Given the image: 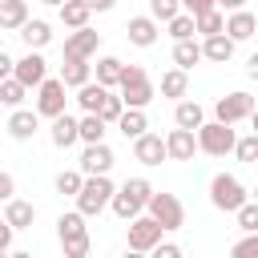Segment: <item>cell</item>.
Returning a JSON list of instances; mask_svg holds the SVG:
<instances>
[{
  "label": "cell",
  "mask_w": 258,
  "mask_h": 258,
  "mask_svg": "<svg viewBox=\"0 0 258 258\" xmlns=\"http://www.w3.org/2000/svg\"><path fill=\"white\" fill-rule=\"evenodd\" d=\"M113 177L109 173H85V181H81V189H77V210L85 214V218H101L105 210H109V202H113Z\"/></svg>",
  "instance_id": "1"
},
{
  "label": "cell",
  "mask_w": 258,
  "mask_h": 258,
  "mask_svg": "<svg viewBox=\"0 0 258 258\" xmlns=\"http://www.w3.org/2000/svg\"><path fill=\"white\" fill-rule=\"evenodd\" d=\"M56 242H60V250H64V258H85L89 254V218L81 214V210H64L60 218H56Z\"/></svg>",
  "instance_id": "2"
},
{
  "label": "cell",
  "mask_w": 258,
  "mask_h": 258,
  "mask_svg": "<svg viewBox=\"0 0 258 258\" xmlns=\"http://www.w3.org/2000/svg\"><path fill=\"white\" fill-rule=\"evenodd\" d=\"M117 93L129 109H145L153 97H157V81L141 69V64H125L121 69V81H117Z\"/></svg>",
  "instance_id": "3"
},
{
  "label": "cell",
  "mask_w": 258,
  "mask_h": 258,
  "mask_svg": "<svg viewBox=\"0 0 258 258\" xmlns=\"http://www.w3.org/2000/svg\"><path fill=\"white\" fill-rule=\"evenodd\" d=\"M149 194H153V185H149L145 177H129L125 185H117V189H113V202H109V210H113L121 222H129V218H137V214L145 210Z\"/></svg>",
  "instance_id": "4"
},
{
  "label": "cell",
  "mask_w": 258,
  "mask_h": 258,
  "mask_svg": "<svg viewBox=\"0 0 258 258\" xmlns=\"http://www.w3.org/2000/svg\"><path fill=\"white\" fill-rule=\"evenodd\" d=\"M198 153H210V157H226V153H234V141H238V133H234V125H226V121H202L198 129Z\"/></svg>",
  "instance_id": "5"
},
{
  "label": "cell",
  "mask_w": 258,
  "mask_h": 258,
  "mask_svg": "<svg viewBox=\"0 0 258 258\" xmlns=\"http://www.w3.org/2000/svg\"><path fill=\"white\" fill-rule=\"evenodd\" d=\"M246 198H250V189L242 185V177H234V173H214V177H210V206H214V210L234 214Z\"/></svg>",
  "instance_id": "6"
},
{
  "label": "cell",
  "mask_w": 258,
  "mask_h": 258,
  "mask_svg": "<svg viewBox=\"0 0 258 258\" xmlns=\"http://www.w3.org/2000/svg\"><path fill=\"white\" fill-rule=\"evenodd\" d=\"M165 238V226L153 218V214H137V218H129V230H125V246L133 250V254H149L157 242Z\"/></svg>",
  "instance_id": "7"
},
{
  "label": "cell",
  "mask_w": 258,
  "mask_h": 258,
  "mask_svg": "<svg viewBox=\"0 0 258 258\" xmlns=\"http://www.w3.org/2000/svg\"><path fill=\"white\" fill-rule=\"evenodd\" d=\"M145 214H153V218L165 226V234H173V230L185 226V206H181V198H177V194H165V189H153V194H149Z\"/></svg>",
  "instance_id": "8"
},
{
  "label": "cell",
  "mask_w": 258,
  "mask_h": 258,
  "mask_svg": "<svg viewBox=\"0 0 258 258\" xmlns=\"http://www.w3.org/2000/svg\"><path fill=\"white\" fill-rule=\"evenodd\" d=\"M32 93H36V105H32V109H36L40 117H48V121L69 109V85H64L60 77H44Z\"/></svg>",
  "instance_id": "9"
},
{
  "label": "cell",
  "mask_w": 258,
  "mask_h": 258,
  "mask_svg": "<svg viewBox=\"0 0 258 258\" xmlns=\"http://www.w3.org/2000/svg\"><path fill=\"white\" fill-rule=\"evenodd\" d=\"M250 113H254V97H250L246 89H234V93H226V97L214 101V117L226 121V125H238V121H246Z\"/></svg>",
  "instance_id": "10"
},
{
  "label": "cell",
  "mask_w": 258,
  "mask_h": 258,
  "mask_svg": "<svg viewBox=\"0 0 258 258\" xmlns=\"http://www.w3.org/2000/svg\"><path fill=\"white\" fill-rule=\"evenodd\" d=\"M12 77L20 81V85H28V89H36L44 77H48V60L40 56V48H28L16 64H12Z\"/></svg>",
  "instance_id": "11"
},
{
  "label": "cell",
  "mask_w": 258,
  "mask_h": 258,
  "mask_svg": "<svg viewBox=\"0 0 258 258\" xmlns=\"http://www.w3.org/2000/svg\"><path fill=\"white\" fill-rule=\"evenodd\" d=\"M97 48H101V32L97 28H69V36H64V56H85V60H93L97 56Z\"/></svg>",
  "instance_id": "12"
},
{
  "label": "cell",
  "mask_w": 258,
  "mask_h": 258,
  "mask_svg": "<svg viewBox=\"0 0 258 258\" xmlns=\"http://www.w3.org/2000/svg\"><path fill=\"white\" fill-rule=\"evenodd\" d=\"M133 161H141V165H161V161H169V153H165V137L161 133H141V137H133Z\"/></svg>",
  "instance_id": "13"
},
{
  "label": "cell",
  "mask_w": 258,
  "mask_h": 258,
  "mask_svg": "<svg viewBox=\"0 0 258 258\" xmlns=\"http://www.w3.org/2000/svg\"><path fill=\"white\" fill-rule=\"evenodd\" d=\"M113 149L105 145V141H89L85 149H81V157H77V169L81 173H109L113 169Z\"/></svg>",
  "instance_id": "14"
},
{
  "label": "cell",
  "mask_w": 258,
  "mask_h": 258,
  "mask_svg": "<svg viewBox=\"0 0 258 258\" xmlns=\"http://www.w3.org/2000/svg\"><path fill=\"white\" fill-rule=\"evenodd\" d=\"M165 153H169V161H194V153H198V133L173 125V129L165 133Z\"/></svg>",
  "instance_id": "15"
},
{
  "label": "cell",
  "mask_w": 258,
  "mask_h": 258,
  "mask_svg": "<svg viewBox=\"0 0 258 258\" xmlns=\"http://www.w3.org/2000/svg\"><path fill=\"white\" fill-rule=\"evenodd\" d=\"M125 36H129V44H137V48H153V44L161 40V24H157L153 16H129Z\"/></svg>",
  "instance_id": "16"
},
{
  "label": "cell",
  "mask_w": 258,
  "mask_h": 258,
  "mask_svg": "<svg viewBox=\"0 0 258 258\" xmlns=\"http://www.w3.org/2000/svg\"><path fill=\"white\" fill-rule=\"evenodd\" d=\"M4 129H8V137H12V141H32V137H36V129H40V113L20 105V109H12V117H8V125H4Z\"/></svg>",
  "instance_id": "17"
},
{
  "label": "cell",
  "mask_w": 258,
  "mask_h": 258,
  "mask_svg": "<svg viewBox=\"0 0 258 258\" xmlns=\"http://www.w3.org/2000/svg\"><path fill=\"white\" fill-rule=\"evenodd\" d=\"M254 32H258V16H254L250 8H234V12H226V36H230L234 44L250 40Z\"/></svg>",
  "instance_id": "18"
},
{
  "label": "cell",
  "mask_w": 258,
  "mask_h": 258,
  "mask_svg": "<svg viewBox=\"0 0 258 258\" xmlns=\"http://www.w3.org/2000/svg\"><path fill=\"white\" fill-rule=\"evenodd\" d=\"M234 40L226 36V32H210V36H202V60H214V64H230L234 60Z\"/></svg>",
  "instance_id": "19"
},
{
  "label": "cell",
  "mask_w": 258,
  "mask_h": 258,
  "mask_svg": "<svg viewBox=\"0 0 258 258\" xmlns=\"http://www.w3.org/2000/svg\"><path fill=\"white\" fill-rule=\"evenodd\" d=\"M48 141L56 145V149H73L81 137H77V117L64 109V113H56L52 117V125H48Z\"/></svg>",
  "instance_id": "20"
},
{
  "label": "cell",
  "mask_w": 258,
  "mask_h": 258,
  "mask_svg": "<svg viewBox=\"0 0 258 258\" xmlns=\"http://www.w3.org/2000/svg\"><path fill=\"white\" fill-rule=\"evenodd\" d=\"M4 222L20 234V230H32V222H36V206L32 202H24V198H8L4 202Z\"/></svg>",
  "instance_id": "21"
},
{
  "label": "cell",
  "mask_w": 258,
  "mask_h": 258,
  "mask_svg": "<svg viewBox=\"0 0 258 258\" xmlns=\"http://www.w3.org/2000/svg\"><path fill=\"white\" fill-rule=\"evenodd\" d=\"M16 36L24 40V48H48V44H52V24H48V20H32V16H28V20L16 28Z\"/></svg>",
  "instance_id": "22"
},
{
  "label": "cell",
  "mask_w": 258,
  "mask_h": 258,
  "mask_svg": "<svg viewBox=\"0 0 258 258\" xmlns=\"http://www.w3.org/2000/svg\"><path fill=\"white\" fill-rule=\"evenodd\" d=\"M157 93L161 97H169V101H181V97H189V73L185 69H165L161 73V81H157Z\"/></svg>",
  "instance_id": "23"
},
{
  "label": "cell",
  "mask_w": 258,
  "mask_h": 258,
  "mask_svg": "<svg viewBox=\"0 0 258 258\" xmlns=\"http://www.w3.org/2000/svg\"><path fill=\"white\" fill-rule=\"evenodd\" d=\"M56 16H60L64 28H85L93 20V8L85 0H64V4H56Z\"/></svg>",
  "instance_id": "24"
},
{
  "label": "cell",
  "mask_w": 258,
  "mask_h": 258,
  "mask_svg": "<svg viewBox=\"0 0 258 258\" xmlns=\"http://www.w3.org/2000/svg\"><path fill=\"white\" fill-rule=\"evenodd\" d=\"M60 81H64L69 89H77V85L93 81V64H89L85 56H64V64H60Z\"/></svg>",
  "instance_id": "25"
},
{
  "label": "cell",
  "mask_w": 258,
  "mask_h": 258,
  "mask_svg": "<svg viewBox=\"0 0 258 258\" xmlns=\"http://www.w3.org/2000/svg\"><path fill=\"white\" fill-rule=\"evenodd\" d=\"M121 69H125V60L121 56H97V64H93V81H101L105 89H117V81H121Z\"/></svg>",
  "instance_id": "26"
},
{
  "label": "cell",
  "mask_w": 258,
  "mask_h": 258,
  "mask_svg": "<svg viewBox=\"0 0 258 258\" xmlns=\"http://www.w3.org/2000/svg\"><path fill=\"white\" fill-rule=\"evenodd\" d=\"M73 93H77V109H81V113H97L109 89H105L101 81H85V85H77Z\"/></svg>",
  "instance_id": "27"
},
{
  "label": "cell",
  "mask_w": 258,
  "mask_h": 258,
  "mask_svg": "<svg viewBox=\"0 0 258 258\" xmlns=\"http://www.w3.org/2000/svg\"><path fill=\"white\" fill-rule=\"evenodd\" d=\"M28 0H0V28L4 32H16L24 20H28Z\"/></svg>",
  "instance_id": "28"
},
{
  "label": "cell",
  "mask_w": 258,
  "mask_h": 258,
  "mask_svg": "<svg viewBox=\"0 0 258 258\" xmlns=\"http://www.w3.org/2000/svg\"><path fill=\"white\" fill-rule=\"evenodd\" d=\"M202 121H206V109H202L198 101L181 97V101L173 105V125H181V129H198Z\"/></svg>",
  "instance_id": "29"
},
{
  "label": "cell",
  "mask_w": 258,
  "mask_h": 258,
  "mask_svg": "<svg viewBox=\"0 0 258 258\" xmlns=\"http://www.w3.org/2000/svg\"><path fill=\"white\" fill-rule=\"evenodd\" d=\"M202 60V40H194V36H185V40H173V64L177 69H194Z\"/></svg>",
  "instance_id": "30"
},
{
  "label": "cell",
  "mask_w": 258,
  "mask_h": 258,
  "mask_svg": "<svg viewBox=\"0 0 258 258\" xmlns=\"http://www.w3.org/2000/svg\"><path fill=\"white\" fill-rule=\"evenodd\" d=\"M117 129L125 133V141H133V137H141V133L149 129V117H145V109H129V105H125V113L117 117Z\"/></svg>",
  "instance_id": "31"
},
{
  "label": "cell",
  "mask_w": 258,
  "mask_h": 258,
  "mask_svg": "<svg viewBox=\"0 0 258 258\" xmlns=\"http://www.w3.org/2000/svg\"><path fill=\"white\" fill-rule=\"evenodd\" d=\"M105 121H101V113H81L77 117V137H81V145H89V141H105Z\"/></svg>",
  "instance_id": "32"
},
{
  "label": "cell",
  "mask_w": 258,
  "mask_h": 258,
  "mask_svg": "<svg viewBox=\"0 0 258 258\" xmlns=\"http://www.w3.org/2000/svg\"><path fill=\"white\" fill-rule=\"evenodd\" d=\"M28 93H32V89H28V85H20L16 77H4V81H0V105H8V109H20Z\"/></svg>",
  "instance_id": "33"
},
{
  "label": "cell",
  "mask_w": 258,
  "mask_h": 258,
  "mask_svg": "<svg viewBox=\"0 0 258 258\" xmlns=\"http://www.w3.org/2000/svg\"><path fill=\"white\" fill-rule=\"evenodd\" d=\"M194 32H198V36H210V32H226V12H222V8H210V12L194 16Z\"/></svg>",
  "instance_id": "34"
},
{
  "label": "cell",
  "mask_w": 258,
  "mask_h": 258,
  "mask_svg": "<svg viewBox=\"0 0 258 258\" xmlns=\"http://www.w3.org/2000/svg\"><path fill=\"white\" fill-rule=\"evenodd\" d=\"M234 157H238L242 165H258V133H254V129L234 141Z\"/></svg>",
  "instance_id": "35"
},
{
  "label": "cell",
  "mask_w": 258,
  "mask_h": 258,
  "mask_svg": "<svg viewBox=\"0 0 258 258\" xmlns=\"http://www.w3.org/2000/svg\"><path fill=\"white\" fill-rule=\"evenodd\" d=\"M81 181H85V173H81V169H60L52 185H56V194H60V198H77Z\"/></svg>",
  "instance_id": "36"
},
{
  "label": "cell",
  "mask_w": 258,
  "mask_h": 258,
  "mask_svg": "<svg viewBox=\"0 0 258 258\" xmlns=\"http://www.w3.org/2000/svg\"><path fill=\"white\" fill-rule=\"evenodd\" d=\"M97 113H101V121H105V125H117V117L125 113V101H121V93H113V89H109Z\"/></svg>",
  "instance_id": "37"
},
{
  "label": "cell",
  "mask_w": 258,
  "mask_h": 258,
  "mask_svg": "<svg viewBox=\"0 0 258 258\" xmlns=\"http://www.w3.org/2000/svg\"><path fill=\"white\" fill-rule=\"evenodd\" d=\"M234 258H258V230H242V238L230 246Z\"/></svg>",
  "instance_id": "38"
},
{
  "label": "cell",
  "mask_w": 258,
  "mask_h": 258,
  "mask_svg": "<svg viewBox=\"0 0 258 258\" xmlns=\"http://www.w3.org/2000/svg\"><path fill=\"white\" fill-rule=\"evenodd\" d=\"M165 28H169L173 40H185V36H194V16H189V12H177V16L165 20Z\"/></svg>",
  "instance_id": "39"
},
{
  "label": "cell",
  "mask_w": 258,
  "mask_h": 258,
  "mask_svg": "<svg viewBox=\"0 0 258 258\" xmlns=\"http://www.w3.org/2000/svg\"><path fill=\"white\" fill-rule=\"evenodd\" d=\"M234 218H238V230H258V202L246 198V202L234 210Z\"/></svg>",
  "instance_id": "40"
},
{
  "label": "cell",
  "mask_w": 258,
  "mask_h": 258,
  "mask_svg": "<svg viewBox=\"0 0 258 258\" xmlns=\"http://www.w3.org/2000/svg\"><path fill=\"white\" fill-rule=\"evenodd\" d=\"M181 12V0H149V16L157 20V24H165L169 16H177Z\"/></svg>",
  "instance_id": "41"
},
{
  "label": "cell",
  "mask_w": 258,
  "mask_h": 258,
  "mask_svg": "<svg viewBox=\"0 0 258 258\" xmlns=\"http://www.w3.org/2000/svg\"><path fill=\"white\" fill-rule=\"evenodd\" d=\"M12 246H16V230L0 218V258H4V254H12Z\"/></svg>",
  "instance_id": "42"
},
{
  "label": "cell",
  "mask_w": 258,
  "mask_h": 258,
  "mask_svg": "<svg viewBox=\"0 0 258 258\" xmlns=\"http://www.w3.org/2000/svg\"><path fill=\"white\" fill-rule=\"evenodd\" d=\"M210 8H218V0H181V12H189V16H202Z\"/></svg>",
  "instance_id": "43"
},
{
  "label": "cell",
  "mask_w": 258,
  "mask_h": 258,
  "mask_svg": "<svg viewBox=\"0 0 258 258\" xmlns=\"http://www.w3.org/2000/svg\"><path fill=\"white\" fill-rule=\"evenodd\" d=\"M149 254H157V258H181V246H177V242H165V238H161V242H157V246H153Z\"/></svg>",
  "instance_id": "44"
},
{
  "label": "cell",
  "mask_w": 258,
  "mask_h": 258,
  "mask_svg": "<svg viewBox=\"0 0 258 258\" xmlns=\"http://www.w3.org/2000/svg\"><path fill=\"white\" fill-rule=\"evenodd\" d=\"M8 198H16V177L8 169H0V202H8Z\"/></svg>",
  "instance_id": "45"
},
{
  "label": "cell",
  "mask_w": 258,
  "mask_h": 258,
  "mask_svg": "<svg viewBox=\"0 0 258 258\" xmlns=\"http://www.w3.org/2000/svg\"><path fill=\"white\" fill-rule=\"evenodd\" d=\"M12 64H16V60H12V56L0 48V81H4V77H12Z\"/></svg>",
  "instance_id": "46"
},
{
  "label": "cell",
  "mask_w": 258,
  "mask_h": 258,
  "mask_svg": "<svg viewBox=\"0 0 258 258\" xmlns=\"http://www.w3.org/2000/svg\"><path fill=\"white\" fill-rule=\"evenodd\" d=\"M246 77L258 81V52H250V60H246Z\"/></svg>",
  "instance_id": "47"
},
{
  "label": "cell",
  "mask_w": 258,
  "mask_h": 258,
  "mask_svg": "<svg viewBox=\"0 0 258 258\" xmlns=\"http://www.w3.org/2000/svg\"><path fill=\"white\" fill-rule=\"evenodd\" d=\"M85 4H89V8H93V12H109V8H113V4H117V0H85Z\"/></svg>",
  "instance_id": "48"
},
{
  "label": "cell",
  "mask_w": 258,
  "mask_h": 258,
  "mask_svg": "<svg viewBox=\"0 0 258 258\" xmlns=\"http://www.w3.org/2000/svg\"><path fill=\"white\" fill-rule=\"evenodd\" d=\"M222 12H234V8H246V0H218Z\"/></svg>",
  "instance_id": "49"
},
{
  "label": "cell",
  "mask_w": 258,
  "mask_h": 258,
  "mask_svg": "<svg viewBox=\"0 0 258 258\" xmlns=\"http://www.w3.org/2000/svg\"><path fill=\"white\" fill-rule=\"evenodd\" d=\"M246 121H250V125H254V133H258V105H254V113H250Z\"/></svg>",
  "instance_id": "50"
},
{
  "label": "cell",
  "mask_w": 258,
  "mask_h": 258,
  "mask_svg": "<svg viewBox=\"0 0 258 258\" xmlns=\"http://www.w3.org/2000/svg\"><path fill=\"white\" fill-rule=\"evenodd\" d=\"M40 4H48V8H56V4H64V0H40Z\"/></svg>",
  "instance_id": "51"
},
{
  "label": "cell",
  "mask_w": 258,
  "mask_h": 258,
  "mask_svg": "<svg viewBox=\"0 0 258 258\" xmlns=\"http://www.w3.org/2000/svg\"><path fill=\"white\" fill-rule=\"evenodd\" d=\"M254 202H258V185H254Z\"/></svg>",
  "instance_id": "52"
}]
</instances>
